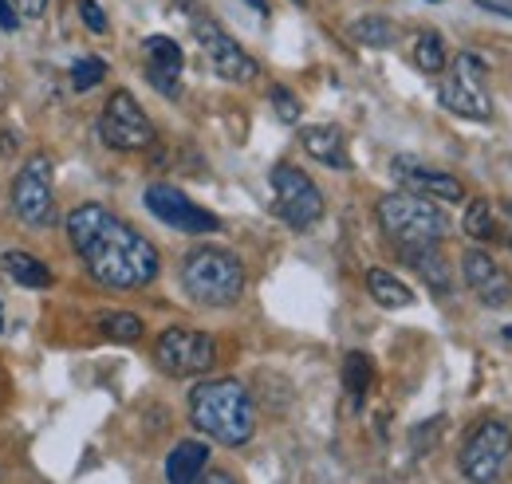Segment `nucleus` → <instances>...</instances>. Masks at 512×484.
I'll use <instances>...</instances> for the list:
<instances>
[{"label": "nucleus", "mask_w": 512, "mask_h": 484, "mask_svg": "<svg viewBox=\"0 0 512 484\" xmlns=\"http://www.w3.org/2000/svg\"><path fill=\"white\" fill-rule=\"evenodd\" d=\"M64 229L75 256L87 268V276L95 284H103V288L134 292V288L154 284L158 272H162L158 248L146 241L134 225H127L123 217H115L107 205H99V201L75 205L67 213Z\"/></svg>", "instance_id": "obj_1"}, {"label": "nucleus", "mask_w": 512, "mask_h": 484, "mask_svg": "<svg viewBox=\"0 0 512 484\" xmlns=\"http://www.w3.org/2000/svg\"><path fill=\"white\" fill-rule=\"evenodd\" d=\"M190 422L225 449L249 445L256 433V402L237 378H205L190 394Z\"/></svg>", "instance_id": "obj_2"}, {"label": "nucleus", "mask_w": 512, "mask_h": 484, "mask_svg": "<svg viewBox=\"0 0 512 484\" xmlns=\"http://www.w3.org/2000/svg\"><path fill=\"white\" fill-rule=\"evenodd\" d=\"M182 288L201 307H233L245 296V264L229 248L197 244L182 260Z\"/></svg>", "instance_id": "obj_3"}, {"label": "nucleus", "mask_w": 512, "mask_h": 484, "mask_svg": "<svg viewBox=\"0 0 512 484\" xmlns=\"http://www.w3.org/2000/svg\"><path fill=\"white\" fill-rule=\"evenodd\" d=\"M379 225L390 241L398 244V252L406 248H442L446 237V213L426 201V197H414L406 189H394L379 197Z\"/></svg>", "instance_id": "obj_4"}, {"label": "nucleus", "mask_w": 512, "mask_h": 484, "mask_svg": "<svg viewBox=\"0 0 512 484\" xmlns=\"http://www.w3.org/2000/svg\"><path fill=\"white\" fill-rule=\"evenodd\" d=\"M485 63L473 52H461L457 60L449 63V71L438 83V103L446 107L449 115L469 122H489L493 119V95L485 87Z\"/></svg>", "instance_id": "obj_5"}, {"label": "nucleus", "mask_w": 512, "mask_h": 484, "mask_svg": "<svg viewBox=\"0 0 512 484\" xmlns=\"http://www.w3.org/2000/svg\"><path fill=\"white\" fill-rule=\"evenodd\" d=\"M457 465L469 484H497L512 465V429L497 418L481 422L465 437Z\"/></svg>", "instance_id": "obj_6"}, {"label": "nucleus", "mask_w": 512, "mask_h": 484, "mask_svg": "<svg viewBox=\"0 0 512 484\" xmlns=\"http://www.w3.org/2000/svg\"><path fill=\"white\" fill-rule=\"evenodd\" d=\"M154 363L170 378H201L217 363V343L197 327H166L154 339Z\"/></svg>", "instance_id": "obj_7"}, {"label": "nucleus", "mask_w": 512, "mask_h": 484, "mask_svg": "<svg viewBox=\"0 0 512 484\" xmlns=\"http://www.w3.org/2000/svg\"><path fill=\"white\" fill-rule=\"evenodd\" d=\"M268 182H272V193H276V213H280L296 233L320 225L323 193H320V185L312 182L300 166L280 162V166H272V178H268Z\"/></svg>", "instance_id": "obj_8"}, {"label": "nucleus", "mask_w": 512, "mask_h": 484, "mask_svg": "<svg viewBox=\"0 0 512 484\" xmlns=\"http://www.w3.org/2000/svg\"><path fill=\"white\" fill-rule=\"evenodd\" d=\"M193 40L201 44V56L213 67L217 79H225V83H253V79H260V63L217 20H209V16L197 12L193 16Z\"/></svg>", "instance_id": "obj_9"}, {"label": "nucleus", "mask_w": 512, "mask_h": 484, "mask_svg": "<svg viewBox=\"0 0 512 484\" xmlns=\"http://www.w3.org/2000/svg\"><path fill=\"white\" fill-rule=\"evenodd\" d=\"M99 142L107 150H146L154 146V122L146 119V111L138 107V99L130 91H115L99 115Z\"/></svg>", "instance_id": "obj_10"}, {"label": "nucleus", "mask_w": 512, "mask_h": 484, "mask_svg": "<svg viewBox=\"0 0 512 484\" xmlns=\"http://www.w3.org/2000/svg\"><path fill=\"white\" fill-rule=\"evenodd\" d=\"M52 205H56V189H52V158L48 154H32L16 182H12V209L24 225L44 229L52 221Z\"/></svg>", "instance_id": "obj_11"}, {"label": "nucleus", "mask_w": 512, "mask_h": 484, "mask_svg": "<svg viewBox=\"0 0 512 484\" xmlns=\"http://www.w3.org/2000/svg\"><path fill=\"white\" fill-rule=\"evenodd\" d=\"M146 209L162 221V225H170V229H178V233H190V237H205V233H217L221 229V221L205 209V205H197L190 201L178 185H166V182H154L146 185Z\"/></svg>", "instance_id": "obj_12"}, {"label": "nucleus", "mask_w": 512, "mask_h": 484, "mask_svg": "<svg viewBox=\"0 0 512 484\" xmlns=\"http://www.w3.org/2000/svg\"><path fill=\"white\" fill-rule=\"evenodd\" d=\"M461 276H465V288L485 307H509L512 303L509 268L501 260H493L485 248H465L461 252Z\"/></svg>", "instance_id": "obj_13"}, {"label": "nucleus", "mask_w": 512, "mask_h": 484, "mask_svg": "<svg viewBox=\"0 0 512 484\" xmlns=\"http://www.w3.org/2000/svg\"><path fill=\"white\" fill-rule=\"evenodd\" d=\"M394 174H398V182H402L406 193L426 197L434 205H457V201H465V185L457 182L453 174H446V170H430V166H422L414 158H394Z\"/></svg>", "instance_id": "obj_14"}, {"label": "nucleus", "mask_w": 512, "mask_h": 484, "mask_svg": "<svg viewBox=\"0 0 512 484\" xmlns=\"http://www.w3.org/2000/svg\"><path fill=\"white\" fill-rule=\"evenodd\" d=\"M142 56H146V79L158 95L166 99H178L182 95V63H186V52L178 40L170 36H146L142 40Z\"/></svg>", "instance_id": "obj_15"}, {"label": "nucleus", "mask_w": 512, "mask_h": 484, "mask_svg": "<svg viewBox=\"0 0 512 484\" xmlns=\"http://www.w3.org/2000/svg\"><path fill=\"white\" fill-rule=\"evenodd\" d=\"M300 146L323 162L331 170H351V154H347V134L331 122H320V126H304L300 130Z\"/></svg>", "instance_id": "obj_16"}, {"label": "nucleus", "mask_w": 512, "mask_h": 484, "mask_svg": "<svg viewBox=\"0 0 512 484\" xmlns=\"http://www.w3.org/2000/svg\"><path fill=\"white\" fill-rule=\"evenodd\" d=\"M0 272L12 280V284H20V288H32V292H44V288H52V268L40 260V256H32V252H24V248H8L4 256H0Z\"/></svg>", "instance_id": "obj_17"}, {"label": "nucleus", "mask_w": 512, "mask_h": 484, "mask_svg": "<svg viewBox=\"0 0 512 484\" xmlns=\"http://www.w3.org/2000/svg\"><path fill=\"white\" fill-rule=\"evenodd\" d=\"M209 465V445L205 441H178L166 457V484H197Z\"/></svg>", "instance_id": "obj_18"}, {"label": "nucleus", "mask_w": 512, "mask_h": 484, "mask_svg": "<svg viewBox=\"0 0 512 484\" xmlns=\"http://www.w3.org/2000/svg\"><path fill=\"white\" fill-rule=\"evenodd\" d=\"M402 260L426 280V288H430L434 296H449V292H453V272H449L442 248H406Z\"/></svg>", "instance_id": "obj_19"}, {"label": "nucleus", "mask_w": 512, "mask_h": 484, "mask_svg": "<svg viewBox=\"0 0 512 484\" xmlns=\"http://www.w3.org/2000/svg\"><path fill=\"white\" fill-rule=\"evenodd\" d=\"M347 32H351V40L363 44V48H394V44H398V24L386 20V16H379V12L355 16Z\"/></svg>", "instance_id": "obj_20"}, {"label": "nucleus", "mask_w": 512, "mask_h": 484, "mask_svg": "<svg viewBox=\"0 0 512 484\" xmlns=\"http://www.w3.org/2000/svg\"><path fill=\"white\" fill-rule=\"evenodd\" d=\"M371 382H375V363H371V355L351 351V355L343 359V390H347V398H351L355 410H363V402H367V394H371Z\"/></svg>", "instance_id": "obj_21"}, {"label": "nucleus", "mask_w": 512, "mask_h": 484, "mask_svg": "<svg viewBox=\"0 0 512 484\" xmlns=\"http://www.w3.org/2000/svg\"><path fill=\"white\" fill-rule=\"evenodd\" d=\"M367 292H371V300L379 303V307H386V311L414 303V292H410L394 272H386V268H367Z\"/></svg>", "instance_id": "obj_22"}, {"label": "nucleus", "mask_w": 512, "mask_h": 484, "mask_svg": "<svg viewBox=\"0 0 512 484\" xmlns=\"http://www.w3.org/2000/svg\"><path fill=\"white\" fill-rule=\"evenodd\" d=\"M95 331L111 343H138L142 339V319L134 311H99L95 315Z\"/></svg>", "instance_id": "obj_23"}, {"label": "nucleus", "mask_w": 512, "mask_h": 484, "mask_svg": "<svg viewBox=\"0 0 512 484\" xmlns=\"http://www.w3.org/2000/svg\"><path fill=\"white\" fill-rule=\"evenodd\" d=\"M410 56H414V67H418V71H426V75H442V71H446V40H442L434 28H426V32L414 36Z\"/></svg>", "instance_id": "obj_24"}, {"label": "nucleus", "mask_w": 512, "mask_h": 484, "mask_svg": "<svg viewBox=\"0 0 512 484\" xmlns=\"http://www.w3.org/2000/svg\"><path fill=\"white\" fill-rule=\"evenodd\" d=\"M465 237L473 241H497V225H493V205L485 197H473L469 209H465Z\"/></svg>", "instance_id": "obj_25"}, {"label": "nucleus", "mask_w": 512, "mask_h": 484, "mask_svg": "<svg viewBox=\"0 0 512 484\" xmlns=\"http://www.w3.org/2000/svg\"><path fill=\"white\" fill-rule=\"evenodd\" d=\"M107 79V60H99V56H79V60L71 63V87L75 91H91V87H99Z\"/></svg>", "instance_id": "obj_26"}, {"label": "nucleus", "mask_w": 512, "mask_h": 484, "mask_svg": "<svg viewBox=\"0 0 512 484\" xmlns=\"http://www.w3.org/2000/svg\"><path fill=\"white\" fill-rule=\"evenodd\" d=\"M268 99H272L276 119L280 122H288V126H296V122H300V111H304V107H300V99H296L288 87H280V83H276V87L268 91Z\"/></svg>", "instance_id": "obj_27"}, {"label": "nucleus", "mask_w": 512, "mask_h": 484, "mask_svg": "<svg viewBox=\"0 0 512 484\" xmlns=\"http://www.w3.org/2000/svg\"><path fill=\"white\" fill-rule=\"evenodd\" d=\"M79 20H83V28H87V32H95V36H107V32H111L107 12H103L95 0H79Z\"/></svg>", "instance_id": "obj_28"}, {"label": "nucleus", "mask_w": 512, "mask_h": 484, "mask_svg": "<svg viewBox=\"0 0 512 484\" xmlns=\"http://www.w3.org/2000/svg\"><path fill=\"white\" fill-rule=\"evenodd\" d=\"M8 4L16 8L20 20H40L48 12V0H8Z\"/></svg>", "instance_id": "obj_29"}, {"label": "nucleus", "mask_w": 512, "mask_h": 484, "mask_svg": "<svg viewBox=\"0 0 512 484\" xmlns=\"http://www.w3.org/2000/svg\"><path fill=\"white\" fill-rule=\"evenodd\" d=\"M434 437H442V418H434V422H422V429H414V449L422 453V449H430V441Z\"/></svg>", "instance_id": "obj_30"}, {"label": "nucleus", "mask_w": 512, "mask_h": 484, "mask_svg": "<svg viewBox=\"0 0 512 484\" xmlns=\"http://www.w3.org/2000/svg\"><path fill=\"white\" fill-rule=\"evenodd\" d=\"M0 28H4V32H16V28H20V16H16V8H12L8 0H0Z\"/></svg>", "instance_id": "obj_31"}, {"label": "nucleus", "mask_w": 512, "mask_h": 484, "mask_svg": "<svg viewBox=\"0 0 512 484\" xmlns=\"http://www.w3.org/2000/svg\"><path fill=\"white\" fill-rule=\"evenodd\" d=\"M197 484H237V477H233V473H225V469H205Z\"/></svg>", "instance_id": "obj_32"}, {"label": "nucleus", "mask_w": 512, "mask_h": 484, "mask_svg": "<svg viewBox=\"0 0 512 484\" xmlns=\"http://www.w3.org/2000/svg\"><path fill=\"white\" fill-rule=\"evenodd\" d=\"M481 8H489V12H497V16H509L512 20V4L509 0H477Z\"/></svg>", "instance_id": "obj_33"}, {"label": "nucleus", "mask_w": 512, "mask_h": 484, "mask_svg": "<svg viewBox=\"0 0 512 484\" xmlns=\"http://www.w3.org/2000/svg\"><path fill=\"white\" fill-rule=\"evenodd\" d=\"M4 398H8V374H4V366H0V406H4Z\"/></svg>", "instance_id": "obj_34"}, {"label": "nucleus", "mask_w": 512, "mask_h": 484, "mask_svg": "<svg viewBox=\"0 0 512 484\" xmlns=\"http://www.w3.org/2000/svg\"><path fill=\"white\" fill-rule=\"evenodd\" d=\"M245 4H253L260 16H268V0H245Z\"/></svg>", "instance_id": "obj_35"}, {"label": "nucleus", "mask_w": 512, "mask_h": 484, "mask_svg": "<svg viewBox=\"0 0 512 484\" xmlns=\"http://www.w3.org/2000/svg\"><path fill=\"white\" fill-rule=\"evenodd\" d=\"M178 4H186V8H190L193 16H197V0H178Z\"/></svg>", "instance_id": "obj_36"}, {"label": "nucleus", "mask_w": 512, "mask_h": 484, "mask_svg": "<svg viewBox=\"0 0 512 484\" xmlns=\"http://www.w3.org/2000/svg\"><path fill=\"white\" fill-rule=\"evenodd\" d=\"M0 335H4V307H0Z\"/></svg>", "instance_id": "obj_37"}, {"label": "nucleus", "mask_w": 512, "mask_h": 484, "mask_svg": "<svg viewBox=\"0 0 512 484\" xmlns=\"http://www.w3.org/2000/svg\"><path fill=\"white\" fill-rule=\"evenodd\" d=\"M292 4H296V8H308V0H292Z\"/></svg>", "instance_id": "obj_38"}, {"label": "nucleus", "mask_w": 512, "mask_h": 484, "mask_svg": "<svg viewBox=\"0 0 512 484\" xmlns=\"http://www.w3.org/2000/svg\"><path fill=\"white\" fill-rule=\"evenodd\" d=\"M505 339H512V327H505Z\"/></svg>", "instance_id": "obj_39"}, {"label": "nucleus", "mask_w": 512, "mask_h": 484, "mask_svg": "<svg viewBox=\"0 0 512 484\" xmlns=\"http://www.w3.org/2000/svg\"><path fill=\"white\" fill-rule=\"evenodd\" d=\"M430 4H442V0H430Z\"/></svg>", "instance_id": "obj_40"}]
</instances>
